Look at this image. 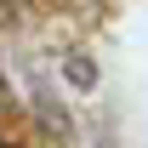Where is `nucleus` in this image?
Instances as JSON below:
<instances>
[{"instance_id":"obj_1","label":"nucleus","mask_w":148,"mask_h":148,"mask_svg":"<svg viewBox=\"0 0 148 148\" xmlns=\"http://www.w3.org/2000/svg\"><path fill=\"white\" fill-rule=\"evenodd\" d=\"M69 80H74V86H91V63L74 57V63H69Z\"/></svg>"},{"instance_id":"obj_2","label":"nucleus","mask_w":148,"mask_h":148,"mask_svg":"<svg viewBox=\"0 0 148 148\" xmlns=\"http://www.w3.org/2000/svg\"><path fill=\"white\" fill-rule=\"evenodd\" d=\"M6 103H12V97H6V80H0V114H6Z\"/></svg>"}]
</instances>
